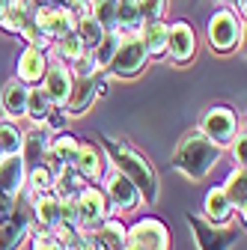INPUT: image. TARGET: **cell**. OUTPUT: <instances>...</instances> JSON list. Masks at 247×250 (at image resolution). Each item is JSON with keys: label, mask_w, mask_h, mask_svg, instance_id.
Masks as SVG:
<instances>
[{"label": "cell", "mask_w": 247, "mask_h": 250, "mask_svg": "<svg viewBox=\"0 0 247 250\" xmlns=\"http://www.w3.org/2000/svg\"><path fill=\"white\" fill-rule=\"evenodd\" d=\"M72 69L66 66L63 60H48V69H45V78H42V86L48 89V96L57 107H66L69 102V92H72Z\"/></svg>", "instance_id": "7c38bea8"}, {"label": "cell", "mask_w": 247, "mask_h": 250, "mask_svg": "<svg viewBox=\"0 0 247 250\" xmlns=\"http://www.w3.org/2000/svg\"><path fill=\"white\" fill-rule=\"evenodd\" d=\"M241 36H244V21H238L235 12L218 9V12L211 15V21H208V42H211V48L218 51V54L235 51L238 42H241Z\"/></svg>", "instance_id": "8992f818"}, {"label": "cell", "mask_w": 247, "mask_h": 250, "mask_svg": "<svg viewBox=\"0 0 247 250\" xmlns=\"http://www.w3.org/2000/svg\"><path fill=\"white\" fill-rule=\"evenodd\" d=\"M81 188H83V176H81L75 167H63V170L54 176L51 191H54L60 200H69V197H78Z\"/></svg>", "instance_id": "4316f807"}, {"label": "cell", "mask_w": 247, "mask_h": 250, "mask_svg": "<svg viewBox=\"0 0 247 250\" xmlns=\"http://www.w3.org/2000/svg\"><path fill=\"white\" fill-rule=\"evenodd\" d=\"M221 191L226 194L229 206H232L235 211H241V217H244V203H247V170H244V167H235Z\"/></svg>", "instance_id": "d4e9b609"}, {"label": "cell", "mask_w": 247, "mask_h": 250, "mask_svg": "<svg viewBox=\"0 0 247 250\" xmlns=\"http://www.w3.org/2000/svg\"><path fill=\"white\" fill-rule=\"evenodd\" d=\"M0 9H3V0H0Z\"/></svg>", "instance_id": "b9f144b4"}, {"label": "cell", "mask_w": 247, "mask_h": 250, "mask_svg": "<svg viewBox=\"0 0 247 250\" xmlns=\"http://www.w3.org/2000/svg\"><path fill=\"white\" fill-rule=\"evenodd\" d=\"M92 15L104 30L116 27V0H92Z\"/></svg>", "instance_id": "e575fe53"}, {"label": "cell", "mask_w": 247, "mask_h": 250, "mask_svg": "<svg viewBox=\"0 0 247 250\" xmlns=\"http://www.w3.org/2000/svg\"><path fill=\"white\" fill-rule=\"evenodd\" d=\"M99 92H104V81L99 75H81L72 81V92H69V102H66V113L69 116H81L92 107Z\"/></svg>", "instance_id": "8fae6325"}, {"label": "cell", "mask_w": 247, "mask_h": 250, "mask_svg": "<svg viewBox=\"0 0 247 250\" xmlns=\"http://www.w3.org/2000/svg\"><path fill=\"white\" fill-rule=\"evenodd\" d=\"M119 33H113V30H107V33L89 48V54H92V60H96V66H99V72H104L107 69V62H110V57H113V51H116V45H119Z\"/></svg>", "instance_id": "4dcf8cb0"}, {"label": "cell", "mask_w": 247, "mask_h": 250, "mask_svg": "<svg viewBox=\"0 0 247 250\" xmlns=\"http://www.w3.org/2000/svg\"><path fill=\"white\" fill-rule=\"evenodd\" d=\"M45 69H48V51H39V48H24L21 57H18V66H15V78L27 86L33 83H42L45 78Z\"/></svg>", "instance_id": "2e32d148"}, {"label": "cell", "mask_w": 247, "mask_h": 250, "mask_svg": "<svg viewBox=\"0 0 247 250\" xmlns=\"http://www.w3.org/2000/svg\"><path fill=\"white\" fill-rule=\"evenodd\" d=\"M78 146H81V140L75 137V134H60L57 140H51L48 143V149H45V158H42V164L57 176L63 167H75V158H78Z\"/></svg>", "instance_id": "5bb4252c"}, {"label": "cell", "mask_w": 247, "mask_h": 250, "mask_svg": "<svg viewBox=\"0 0 247 250\" xmlns=\"http://www.w3.org/2000/svg\"><path fill=\"white\" fill-rule=\"evenodd\" d=\"M167 54L176 62H188L197 54V33L188 21H173L167 24Z\"/></svg>", "instance_id": "4fadbf2b"}, {"label": "cell", "mask_w": 247, "mask_h": 250, "mask_svg": "<svg viewBox=\"0 0 247 250\" xmlns=\"http://www.w3.org/2000/svg\"><path fill=\"white\" fill-rule=\"evenodd\" d=\"M0 158H3V152H0Z\"/></svg>", "instance_id": "7bdbcfd3"}, {"label": "cell", "mask_w": 247, "mask_h": 250, "mask_svg": "<svg viewBox=\"0 0 247 250\" xmlns=\"http://www.w3.org/2000/svg\"><path fill=\"white\" fill-rule=\"evenodd\" d=\"M107 200H110V206L113 208H119V211H134L137 206H140V191H137V185L128 179V176H122L119 170L107 179Z\"/></svg>", "instance_id": "9a60e30c"}, {"label": "cell", "mask_w": 247, "mask_h": 250, "mask_svg": "<svg viewBox=\"0 0 247 250\" xmlns=\"http://www.w3.org/2000/svg\"><path fill=\"white\" fill-rule=\"evenodd\" d=\"M30 21H33V6H30V0H3L0 27H3L6 33H21Z\"/></svg>", "instance_id": "d6986e66"}, {"label": "cell", "mask_w": 247, "mask_h": 250, "mask_svg": "<svg viewBox=\"0 0 247 250\" xmlns=\"http://www.w3.org/2000/svg\"><path fill=\"white\" fill-rule=\"evenodd\" d=\"M232 214H235V208L229 206L226 194L221 191V188H211V191L206 194V221L224 227V224H229V217H232Z\"/></svg>", "instance_id": "cb8c5ba5"}, {"label": "cell", "mask_w": 247, "mask_h": 250, "mask_svg": "<svg viewBox=\"0 0 247 250\" xmlns=\"http://www.w3.org/2000/svg\"><path fill=\"white\" fill-rule=\"evenodd\" d=\"M200 131L211 140V143H218L221 149L232 143V137L238 134V116L232 107L226 104H211L200 122Z\"/></svg>", "instance_id": "52a82bcc"}, {"label": "cell", "mask_w": 247, "mask_h": 250, "mask_svg": "<svg viewBox=\"0 0 247 250\" xmlns=\"http://www.w3.org/2000/svg\"><path fill=\"white\" fill-rule=\"evenodd\" d=\"M15 197H18V194H15ZM15 197L0 194V221H6V217H9V211H12V206H15Z\"/></svg>", "instance_id": "ab89813d"}, {"label": "cell", "mask_w": 247, "mask_h": 250, "mask_svg": "<svg viewBox=\"0 0 247 250\" xmlns=\"http://www.w3.org/2000/svg\"><path fill=\"white\" fill-rule=\"evenodd\" d=\"M218 161H221V146L211 143L200 128L185 134L173 152V167L191 182H203Z\"/></svg>", "instance_id": "7a4b0ae2"}, {"label": "cell", "mask_w": 247, "mask_h": 250, "mask_svg": "<svg viewBox=\"0 0 247 250\" xmlns=\"http://www.w3.org/2000/svg\"><path fill=\"white\" fill-rule=\"evenodd\" d=\"M149 62V54H146V45L140 39V33H131V36H122L110 62H107V72H113L116 78H134L146 69Z\"/></svg>", "instance_id": "5b68a950"}, {"label": "cell", "mask_w": 247, "mask_h": 250, "mask_svg": "<svg viewBox=\"0 0 247 250\" xmlns=\"http://www.w3.org/2000/svg\"><path fill=\"white\" fill-rule=\"evenodd\" d=\"M134 9H137V18L140 24L146 21H158L167 9V0H134Z\"/></svg>", "instance_id": "d590c367"}, {"label": "cell", "mask_w": 247, "mask_h": 250, "mask_svg": "<svg viewBox=\"0 0 247 250\" xmlns=\"http://www.w3.org/2000/svg\"><path fill=\"white\" fill-rule=\"evenodd\" d=\"M21 143H24V134L15 128L12 122H3V119H0V152H3V155L21 152Z\"/></svg>", "instance_id": "d6a6232c"}, {"label": "cell", "mask_w": 247, "mask_h": 250, "mask_svg": "<svg viewBox=\"0 0 247 250\" xmlns=\"http://www.w3.org/2000/svg\"><path fill=\"white\" fill-rule=\"evenodd\" d=\"M18 36H21V39H24L30 48H39V51H48V48L54 45V39L45 33V30H39V24H36V21H30V24L21 30Z\"/></svg>", "instance_id": "836d02e7"}, {"label": "cell", "mask_w": 247, "mask_h": 250, "mask_svg": "<svg viewBox=\"0 0 247 250\" xmlns=\"http://www.w3.org/2000/svg\"><path fill=\"white\" fill-rule=\"evenodd\" d=\"M51 107H54V102H51L48 89H45L42 83H33V86H27V119H33L36 125H42Z\"/></svg>", "instance_id": "484cf974"}, {"label": "cell", "mask_w": 247, "mask_h": 250, "mask_svg": "<svg viewBox=\"0 0 247 250\" xmlns=\"http://www.w3.org/2000/svg\"><path fill=\"white\" fill-rule=\"evenodd\" d=\"M128 250H170V229L158 217H143L125 232Z\"/></svg>", "instance_id": "ba28073f"}, {"label": "cell", "mask_w": 247, "mask_h": 250, "mask_svg": "<svg viewBox=\"0 0 247 250\" xmlns=\"http://www.w3.org/2000/svg\"><path fill=\"white\" fill-rule=\"evenodd\" d=\"M30 170V185H27V194L30 197H39V194H48L51 185H54V173L45 167V164H36V167H27Z\"/></svg>", "instance_id": "1f68e13d"}, {"label": "cell", "mask_w": 247, "mask_h": 250, "mask_svg": "<svg viewBox=\"0 0 247 250\" xmlns=\"http://www.w3.org/2000/svg\"><path fill=\"white\" fill-rule=\"evenodd\" d=\"M188 224H191V232H194L200 250H229L241 238V229H235V227L218 229V224L206 221L200 214H188Z\"/></svg>", "instance_id": "9c48e42d"}, {"label": "cell", "mask_w": 247, "mask_h": 250, "mask_svg": "<svg viewBox=\"0 0 247 250\" xmlns=\"http://www.w3.org/2000/svg\"><path fill=\"white\" fill-rule=\"evenodd\" d=\"M75 203H78V229L81 232H96L99 224L107 221L110 211H113L107 194L96 185H83L75 197Z\"/></svg>", "instance_id": "277c9868"}, {"label": "cell", "mask_w": 247, "mask_h": 250, "mask_svg": "<svg viewBox=\"0 0 247 250\" xmlns=\"http://www.w3.org/2000/svg\"><path fill=\"white\" fill-rule=\"evenodd\" d=\"M48 3H54V6H69L72 0H48Z\"/></svg>", "instance_id": "60d3db41"}, {"label": "cell", "mask_w": 247, "mask_h": 250, "mask_svg": "<svg viewBox=\"0 0 247 250\" xmlns=\"http://www.w3.org/2000/svg\"><path fill=\"white\" fill-rule=\"evenodd\" d=\"M102 146H104V155L113 161V167L137 185L140 197L146 203H155L158 200V176L152 170V164L146 161V155H140L134 146L122 143V140H113V137H104Z\"/></svg>", "instance_id": "6da1fadb"}, {"label": "cell", "mask_w": 247, "mask_h": 250, "mask_svg": "<svg viewBox=\"0 0 247 250\" xmlns=\"http://www.w3.org/2000/svg\"><path fill=\"white\" fill-rule=\"evenodd\" d=\"M48 143H51V131L42 128V125H36L33 131H27V134H24V143H21V158H24V164H27V167L42 164Z\"/></svg>", "instance_id": "44dd1931"}, {"label": "cell", "mask_w": 247, "mask_h": 250, "mask_svg": "<svg viewBox=\"0 0 247 250\" xmlns=\"http://www.w3.org/2000/svg\"><path fill=\"white\" fill-rule=\"evenodd\" d=\"M125 250H128V247H125Z\"/></svg>", "instance_id": "ee69618b"}, {"label": "cell", "mask_w": 247, "mask_h": 250, "mask_svg": "<svg viewBox=\"0 0 247 250\" xmlns=\"http://www.w3.org/2000/svg\"><path fill=\"white\" fill-rule=\"evenodd\" d=\"M33 200V221L45 229H54L60 224V197L54 191L39 194V197H30Z\"/></svg>", "instance_id": "7402d4cb"}, {"label": "cell", "mask_w": 247, "mask_h": 250, "mask_svg": "<svg viewBox=\"0 0 247 250\" xmlns=\"http://www.w3.org/2000/svg\"><path fill=\"white\" fill-rule=\"evenodd\" d=\"M33 250H63V244H60L54 235H48V232H39L36 241H33Z\"/></svg>", "instance_id": "74e56055"}, {"label": "cell", "mask_w": 247, "mask_h": 250, "mask_svg": "<svg viewBox=\"0 0 247 250\" xmlns=\"http://www.w3.org/2000/svg\"><path fill=\"white\" fill-rule=\"evenodd\" d=\"M75 33L81 36V42H83V45H86V51H89L92 45H96V42H99V39L107 33V30H104V27L96 21V15L89 12V15H81V18H75Z\"/></svg>", "instance_id": "f546056e"}, {"label": "cell", "mask_w": 247, "mask_h": 250, "mask_svg": "<svg viewBox=\"0 0 247 250\" xmlns=\"http://www.w3.org/2000/svg\"><path fill=\"white\" fill-rule=\"evenodd\" d=\"M229 146H232V158H235V164L244 167V161H247V158H244V155H247V137H244V134H235Z\"/></svg>", "instance_id": "8d00e7d4"}, {"label": "cell", "mask_w": 247, "mask_h": 250, "mask_svg": "<svg viewBox=\"0 0 247 250\" xmlns=\"http://www.w3.org/2000/svg\"><path fill=\"white\" fill-rule=\"evenodd\" d=\"M30 224H33V200L21 188L9 217L0 221V250H18L21 241L30 235Z\"/></svg>", "instance_id": "3957f363"}, {"label": "cell", "mask_w": 247, "mask_h": 250, "mask_svg": "<svg viewBox=\"0 0 247 250\" xmlns=\"http://www.w3.org/2000/svg\"><path fill=\"white\" fill-rule=\"evenodd\" d=\"M125 232H128L125 224H119V221H113V217H107V221L99 224L96 238H99L107 250H125Z\"/></svg>", "instance_id": "83f0119b"}, {"label": "cell", "mask_w": 247, "mask_h": 250, "mask_svg": "<svg viewBox=\"0 0 247 250\" xmlns=\"http://www.w3.org/2000/svg\"><path fill=\"white\" fill-rule=\"evenodd\" d=\"M140 39H143L149 57H164L167 54V24H164V18L140 24Z\"/></svg>", "instance_id": "603a6c76"}, {"label": "cell", "mask_w": 247, "mask_h": 250, "mask_svg": "<svg viewBox=\"0 0 247 250\" xmlns=\"http://www.w3.org/2000/svg\"><path fill=\"white\" fill-rule=\"evenodd\" d=\"M104 161H107V155H104V149H99V143H83V140H81V146H78V158H75V170L83 176V182H96V179H102Z\"/></svg>", "instance_id": "ac0fdd59"}, {"label": "cell", "mask_w": 247, "mask_h": 250, "mask_svg": "<svg viewBox=\"0 0 247 250\" xmlns=\"http://www.w3.org/2000/svg\"><path fill=\"white\" fill-rule=\"evenodd\" d=\"M69 9H72V15H75V18H81V15H89V12H92V0H72V3H69Z\"/></svg>", "instance_id": "f35d334b"}, {"label": "cell", "mask_w": 247, "mask_h": 250, "mask_svg": "<svg viewBox=\"0 0 247 250\" xmlns=\"http://www.w3.org/2000/svg\"><path fill=\"white\" fill-rule=\"evenodd\" d=\"M0 107L9 119H24L27 116V83H21L18 78L3 83V92H0Z\"/></svg>", "instance_id": "ffe728a7"}, {"label": "cell", "mask_w": 247, "mask_h": 250, "mask_svg": "<svg viewBox=\"0 0 247 250\" xmlns=\"http://www.w3.org/2000/svg\"><path fill=\"white\" fill-rule=\"evenodd\" d=\"M24 176H27V164L21 158V152L3 155V158H0V194L15 197L24 188Z\"/></svg>", "instance_id": "e0dca14e"}, {"label": "cell", "mask_w": 247, "mask_h": 250, "mask_svg": "<svg viewBox=\"0 0 247 250\" xmlns=\"http://www.w3.org/2000/svg\"><path fill=\"white\" fill-rule=\"evenodd\" d=\"M33 21L51 39H60V36H66V33L75 30V15H72L69 6H54V3L33 6Z\"/></svg>", "instance_id": "30bf717a"}, {"label": "cell", "mask_w": 247, "mask_h": 250, "mask_svg": "<svg viewBox=\"0 0 247 250\" xmlns=\"http://www.w3.org/2000/svg\"><path fill=\"white\" fill-rule=\"evenodd\" d=\"M54 51H57V60H63L66 66H72V62H75L78 57H83V54H86V45L81 42V36L72 30V33H66V36L54 39Z\"/></svg>", "instance_id": "f1b7e54d"}]
</instances>
